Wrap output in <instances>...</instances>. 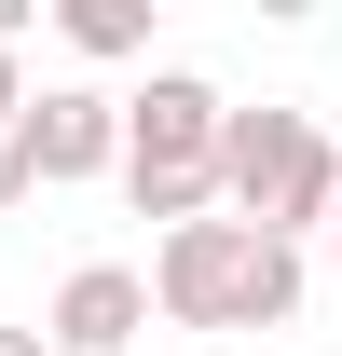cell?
<instances>
[{
  "mask_svg": "<svg viewBox=\"0 0 342 356\" xmlns=\"http://www.w3.org/2000/svg\"><path fill=\"white\" fill-rule=\"evenodd\" d=\"M219 124H233V96L206 83V69H151V83L124 96V192L137 220H219Z\"/></svg>",
  "mask_w": 342,
  "mask_h": 356,
  "instance_id": "obj_3",
  "label": "cell"
},
{
  "mask_svg": "<svg viewBox=\"0 0 342 356\" xmlns=\"http://www.w3.org/2000/svg\"><path fill=\"white\" fill-rule=\"evenodd\" d=\"M28 165H42V192H69V178H124V96L42 83V96H28Z\"/></svg>",
  "mask_w": 342,
  "mask_h": 356,
  "instance_id": "obj_4",
  "label": "cell"
},
{
  "mask_svg": "<svg viewBox=\"0 0 342 356\" xmlns=\"http://www.w3.org/2000/svg\"><path fill=\"white\" fill-rule=\"evenodd\" d=\"M0 356H55V343H42V329H0Z\"/></svg>",
  "mask_w": 342,
  "mask_h": 356,
  "instance_id": "obj_9",
  "label": "cell"
},
{
  "mask_svg": "<svg viewBox=\"0 0 342 356\" xmlns=\"http://www.w3.org/2000/svg\"><path fill=\"white\" fill-rule=\"evenodd\" d=\"M301 288H315V261L274 247V233H247L233 206H219V220H178L165 247H151V315H165V329H288Z\"/></svg>",
  "mask_w": 342,
  "mask_h": 356,
  "instance_id": "obj_1",
  "label": "cell"
},
{
  "mask_svg": "<svg viewBox=\"0 0 342 356\" xmlns=\"http://www.w3.org/2000/svg\"><path fill=\"white\" fill-rule=\"evenodd\" d=\"M0 124H28V69H14V42H0Z\"/></svg>",
  "mask_w": 342,
  "mask_h": 356,
  "instance_id": "obj_8",
  "label": "cell"
},
{
  "mask_svg": "<svg viewBox=\"0 0 342 356\" xmlns=\"http://www.w3.org/2000/svg\"><path fill=\"white\" fill-rule=\"evenodd\" d=\"M329 274H342V206H329Z\"/></svg>",
  "mask_w": 342,
  "mask_h": 356,
  "instance_id": "obj_10",
  "label": "cell"
},
{
  "mask_svg": "<svg viewBox=\"0 0 342 356\" xmlns=\"http://www.w3.org/2000/svg\"><path fill=\"white\" fill-rule=\"evenodd\" d=\"M219 206H233L247 233H274V247L329 233V206H342V137L315 124V110H233V124H219Z\"/></svg>",
  "mask_w": 342,
  "mask_h": 356,
  "instance_id": "obj_2",
  "label": "cell"
},
{
  "mask_svg": "<svg viewBox=\"0 0 342 356\" xmlns=\"http://www.w3.org/2000/svg\"><path fill=\"white\" fill-rule=\"evenodd\" d=\"M55 28H69L83 55H151V14H137V0H69Z\"/></svg>",
  "mask_w": 342,
  "mask_h": 356,
  "instance_id": "obj_6",
  "label": "cell"
},
{
  "mask_svg": "<svg viewBox=\"0 0 342 356\" xmlns=\"http://www.w3.org/2000/svg\"><path fill=\"white\" fill-rule=\"evenodd\" d=\"M28 192H42V165H28V124H0V220H14Z\"/></svg>",
  "mask_w": 342,
  "mask_h": 356,
  "instance_id": "obj_7",
  "label": "cell"
},
{
  "mask_svg": "<svg viewBox=\"0 0 342 356\" xmlns=\"http://www.w3.org/2000/svg\"><path fill=\"white\" fill-rule=\"evenodd\" d=\"M137 329H151V274H124V261H83L42 315L55 356H137Z\"/></svg>",
  "mask_w": 342,
  "mask_h": 356,
  "instance_id": "obj_5",
  "label": "cell"
}]
</instances>
